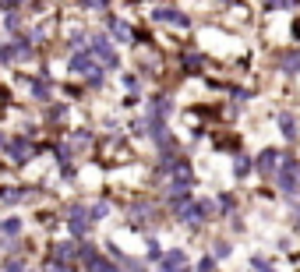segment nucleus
Returning a JSON list of instances; mask_svg holds the SVG:
<instances>
[{
  "label": "nucleus",
  "instance_id": "1",
  "mask_svg": "<svg viewBox=\"0 0 300 272\" xmlns=\"http://www.w3.org/2000/svg\"><path fill=\"white\" fill-rule=\"evenodd\" d=\"M279 188L290 191V195L300 188V163L297 159H286V163H283V170H279Z\"/></svg>",
  "mask_w": 300,
  "mask_h": 272
},
{
  "label": "nucleus",
  "instance_id": "2",
  "mask_svg": "<svg viewBox=\"0 0 300 272\" xmlns=\"http://www.w3.org/2000/svg\"><path fill=\"white\" fill-rule=\"evenodd\" d=\"M88 223H92V216H88V212H85L81 205H75V208L68 212V226H71V233H75V237H85Z\"/></svg>",
  "mask_w": 300,
  "mask_h": 272
},
{
  "label": "nucleus",
  "instance_id": "3",
  "mask_svg": "<svg viewBox=\"0 0 300 272\" xmlns=\"http://www.w3.org/2000/svg\"><path fill=\"white\" fill-rule=\"evenodd\" d=\"M71 71H75V74H88L92 81H99V71H95V64H92V57H88V53L71 57Z\"/></svg>",
  "mask_w": 300,
  "mask_h": 272
},
{
  "label": "nucleus",
  "instance_id": "4",
  "mask_svg": "<svg viewBox=\"0 0 300 272\" xmlns=\"http://www.w3.org/2000/svg\"><path fill=\"white\" fill-rule=\"evenodd\" d=\"M7 156L18 159V163H25V159L32 156V145H28L25 138H14V141H7Z\"/></svg>",
  "mask_w": 300,
  "mask_h": 272
},
{
  "label": "nucleus",
  "instance_id": "5",
  "mask_svg": "<svg viewBox=\"0 0 300 272\" xmlns=\"http://www.w3.org/2000/svg\"><path fill=\"white\" fill-rule=\"evenodd\" d=\"M155 14V21H170V25H187V14H180V11H173V7H159V11H152Z\"/></svg>",
  "mask_w": 300,
  "mask_h": 272
},
{
  "label": "nucleus",
  "instance_id": "6",
  "mask_svg": "<svg viewBox=\"0 0 300 272\" xmlns=\"http://www.w3.org/2000/svg\"><path fill=\"white\" fill-rule=\"evenodd\" d=\"M92 53H95L99 61H106L110 68H117V53H113V46H110L106 39H95V43H92Z\"/></svg>",
  "mask_w": 300,
  "mask_h": 272
},
{
  "label": "nucleus",
  "instance_id": "7",
  "mask_svg": "<svg viewBox=\"0 0 300 272\" xmlns=\"http://www.w3.org/2000/svg\"><path fill=\"white\" fill-rule=\"evenodd\" d=\"M180 265H184V251H170V255L162 258V269L166 272H180Z\"/></svg>",
  "mask_w": 300,
  "mask_h": 272
},
{
  "label": "nucleus",
  "instance_id": "8",
  "mask_svg": "<svg viewBox=\"0 0 300 272\" xmlns=\"http://www.w3.org/2000/svg\"><path fill=\"white\" fill-rule=\"evenodd\" d=\"M276 163H279V159H276V152H261V156H258V170H261V173H272V170H276Z\"/></svg>",
  "mask_w": 300,
  "mask_h": 272
},
{
  "label": "nucleus",
  "instance_id": "9",
  "mask_svg": "<svg viewBox=\"0 0 300 272\" xmlns=\"http://www.w3.org/2000/svg\"><path fill=\"white\" fill-rule=\"evenodd\" d=\"M110 28H113V36H117V39H124V43H131V36H135V32H131V25H127V21H113V25H110Z\"/></svg>",
  "mask_w": 300,
  "mask_h": 272
},
{
  "label": "nucleus",
  "instance_id": "10",
  "mask_svg": "<svg viewBox=\"0 0 300 272\" xmlns=\"http://www.w3.org/2000/svg\"><path fill=\"white\" fill-rule=\"evenodd\" d=\"M32 92H36V99H50V85H43V81H36Z\"/></svg>",
  "mask_w": 300,
  "mask_h": 272
},
{
  "label": "nucleus",
  "instance_id": "11",
  "mask_svg": "<svg viewBox=\"0 0 300 272\" xmlns=\"http://www.w3.org/2000/svg\"><path fill=\"white\" fill-rule=\"evenodd\" d=\"M283 135L290 138V141L297 138V128H293V120H290V117H283Z\"/></svg>",
  "mask_w": 300,
  "mask_h": 272
},
{
  "label": "nucleus",
  "instance_id": "12",
  "mask_svg": "<svg viewBox=\"0 0 300 272\" xmlns=\"http://www.w3.org/2000/svg\"><path fill=\"white\" fill-rule=\"evenodd\" d=\"M247 170H251V159H247V156H237V173H240V177H244V173H247Z\"/></svg>",
  "mask_w": 300,
  "mask_h": 272
},
{
  "label": "nucleus",
  "instance_id": "13",
  "mask_svg": "<svg viewBox=\"0 0 300 272\" xmlns=\"http://www.w3.org/2000/svg\"><path fill=\"white\" fill-rule=\"evenodd\" d=\"M283 64H286V71H300V53H290Z\"/></svg>",
  "mask_w": 300,
  "mask_h": 272
},
{
  "label": "nucleus",
  "instance_id": "14",
  "mask_svg": "<svg viewBox=\"0 0 300 272\" xmlns=\"http://www.w3.org/2000/svg\"><path fill=\"white\" fill-rule=\"evenodd\" d=\"M0 230H4V233H18V230H21V223H18V219H7Z\"/></svg>",
  "mask_w": 300,
  "mask_h": 272
},
{
  "label": "nucleus",
  "instance_id": "15",
  "mask_svg": "<svg viewBox=\"0 0 300 272\" xmlns=\"http://www.w3.org/2000/svg\"><path fill=\"white\" fill-rule=\"evenodd\" d=\"M92 272H117L110 262H103V258H95V265H92Z\"/></svg>",
  "mask_w": 300,
  "mask_h": 272
},
{
  "label": "nucleus",
  "instance_id": "16",
  "mask_svg": "<svg viewBox=\"0 0 300 272\" xmlns=\"http://www.w3.org/2000/svg\"><path fill=\"white\" fill-rule=\"evenodd\" d=\"M43 272H68V269H64V262H46V269Z\"/></svg>",
  "mask_w": 300,
  "mask_h": 272
},
{
  "label": "nucleus",
  "instance_id": "17",
  "mask_svg": "<svg viewBox=\"0 0 300 272\" xmlns=\"http://www.w3.org/2000/svg\"><path fill=\"white\" fill-rule=\"evenodd\" d=\"M4 272H25V265H21V262H7V269Z\"/></svg>",
  "mask_w": 300,
  "mask_h": 272
},
{
  "label": "nucleus",
  "instance_id": "18",
  "mask_svg": "<svg viewBox=\"0 0 300 272\" xmlns=\"http://www.w3.org/2000/svg\"><path fill=\"white\" fill-rule=\"evenodd\" d=\"M85 7H106V0H81Z\"/></svg>",
  "mask_w": 300,
  "mask_h": 272
},
{
  "label": "nucleus",
  "instance_id": "19",
  "mask_svg": "<svg viewBox=\"0 0 300 272\" xmlns=\"http://www.w3.org/2000/svg\"><path fill=\"white\" fill-rule=\"evenodd\" d=\"M198 272H212V262H209V258H205V262H202V265H198Z\"/></svg>",
  "mask_w": 300,
  "mask_h": 272
},
{
  "label": "nucleus",
  "instance_id": "20",
  "mask_svg": "<svg viewBox=\"0 0 300 272\" xmlns=\"http://www.w3.org/2000/svg\"><path fill=\"white\" fill-rule=\"evenodd\" d=\"M14 4H21V0H0V7H14Z\"/></svg>",
  "mask_w": 300,
  "mask_h": 272
},
{
  "label": "nucleus",
  "instance_id": "21",
  "mask_svg": "<svg viewBox=\"0 0 300 272\" xmlns=\"http://www.w3.org/2000/svg\"><path fill=\"white\" fill-rule=\"evenodd\" d=\"M279 4H293V0H279Z\"/></svg>",
  "mask_w": 300,
  "mask_h": 272
}]
</instances>
